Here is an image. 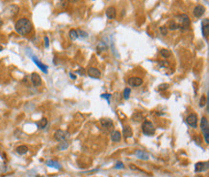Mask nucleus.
Masks as SVG:
<instances>
[{
    "label": "nucleus",
    "instance_id": "nucleus-39",
    "mask_svg": "<svg viewBox=\"0 0 209 177\" xmlns=\"http://www.w3.org/2000/svg\"><path fill=\"white\" fill-rule=\"evenodd\" d=\"M2 50H3V47H2L1 45H0V51H2Z\"/></svg>",
    "mask_w": 209,
    "mask_h": 177
},
{
    "label": "nucleus",
    "instance_id": "nucleus-13",
    "mask_svg": "<svg viewBox=\"0 0 209 177\" xmlns=\"http://www.w3.org/2000/svg\"><path fill=\"white\" fill-rule=\"evenodd\" d=\"M123 136H124V138H125V139L131 138V137L133 136V131H132V129H131V127L129 125L123 126Z\"/></svg>",
    "mask_w": 209,
    "mask_h": 177
},
{
    "label": "nucleus",
    "instance_id": "nucleus-4",
    "mask_svg": "<svg viewBox=\"0 0 209 177\" xmlns=\"http://www.w3.org/2000/svg\"><path fill=\"white\" fill-rule=\"evenodd\" d=\"M68 137H70L68 133V132L64 131V130H57L56 132H55V134H54V138L58 142L66 141V140H67Z\"/></svg>",
    "mask_w": 209,
    "mask_h": 177
},
{
    "label": "nucleus",
    "instance_id": "nucleus-34",
    "mask_svg": "<svg viewBox=\"0 0 209 177\" xmlns=\"http://www.w3.org/2000/svg\"><path fill=\"white\" fill-rule=\"evenodd\" d=\"M76 73H78L79 75H84L85 74V70H84V68H80V69L76 71Z\"/></svg>",
    "mask_w": 209,
    "mask_h": 177
},
{
    "label": "nucleus",
    "instance_id": "nucleus-27",
    "mask_svg": "<svg viewBox=\"0 0 209 177\" xmlns=\"http://www.w3.org/2000/svg\"><path fill=\"white\" fill-rule=\"evenodd\" d=\"M142 118H143V116L141 113H136L135 115H133V120L139 121V120H141Z\"/></svg>",
    "mask_w": 209,
    "mask_h": 177
},
{
    "label": "nucleus",
    "instance_id": "nucleus-40",
    "mask_svg": "<svg viewBox=\"0 0 209 177\" xmlns=\"http://www.w3.org/2000/svg\"><path fill=\"white\" fill-rule=\"evenodd\" d=\"M196 177H203V176H202V175H197Z\"/></svg>",
    "mask_w": 209,
    "mask_h": 177
},
{
    "label": "nucleus",
    "instance_id": "nucleus-25",
    "mask_svg": "<svg viewBox=\"0 0 209 177\" xmlns=\"http://www.w3.org/2000/svg\"><path fill=\"white\" fill-rule=\"evenodd\" d=\"M178 28H180V25L176 24V22H173V21L170 22V26H169V29H170V30H176V29H178Z\"/></svg>",
    "mask_w": 209,
    "mask_h": 177
},
{
    "label": "nucleus",
    "instance_id": "nucleus-11",
    "mask_svg": "<svg viewBox=\"0 0 209 177\" xmlns=\"http://www.w3.org/2000/svg\"><path fill=\"white\" fill-rule=\"evenodd\" d=\"M194 15L196 17H202L203 14L205 13V8L202 6V5H198L197 7H195V9H194Z\"/></svg>",
    "mask_w": 209,
    "mask_h": 177
},
{
    "label": "nucleus",
    "instance_id": "nucleus-16",
    "mask_svg": "<svg viewBox=\"0 0 209 177\" xmlns=\"http://www.w3.org/2000/svg\"><path fill=\"white\" fill-rule=\"evenodd\" d=\"M100 123L104 128L106 129H110L113 128V122L111 120H108V118H103V120H100Z\"/></svg>",
    "mask_w": 209,
    "mask_h": 177
},
{
    "label": "nucleus",
    "instance_id": "nucleus-15",
    "mask_svg": "<svg viewBox=\"0 0 209 177\" xmlns=\"http://www.w3.org/2000/svg\"><path fill=\"white\" fill-rule=\"evenodd\" d=\"M106 15L109 19H114L117 15V12H116V9L114 7H109L107 8L106 10Z\"/></svg>",
    "mask_w": 209,
    "mask_h": 177
},
{
    "label": "nucleus",
    "instance_id": "nucleus-9",
    "mask_svg": "<svg viewBox=\"0 0 209 177\" xmlns=\"http://www.w3.org/2000/svg\"><path fill=\"white\" fill-rule=\"evenodd\" d=\"M31 81H32V84L35 87H39L42 85V78L38 73L34 72L31 75Z\"/></svg>",
    "mask_w": 209,
    "mask_h": 177
},
{
    "label": "nucleus",
    "instance_id": "nucleus-29",
    "mask_svg": "<svg viewBox=\"0 0 209 177\" xmlns=\"http://www.w3.org/2000/svg\"><path fill=\"white\" fill-rule=\"evenodd\" d=\"M106 48H107V46H106V44H105L104 43H100L98 45H97V49H98L99 51H102V50H104Z\"/></svg>",
    "mask_w": 209,
    "mask_h": 177
},
{
    "label": "nucleus",
    "instance_id": "nucleus-23",
    "mask_svg": "<svg viewBox=\"0 0 209 177\" xmlns=\"http://www.w3.org/2000/svg\"><path fill=\"white\" fill-rule=\"evenodd\" d=\"M70 38L71 41H75V39L78 38L77 31L74 30V29H71V30L70 31Z\"/></svg>",
    "mask_w": 209,
    "mask_h": 177
},
{
    "label": "nucleus",
    "instance_id": "nucleus-17",
    "mask_svg": "<svg viewBox=\"0 0 209 177\" xmlns=\"http://www.w3.org/2000/svg\"><path fill=\"white\" fill-rule=\"evenodd\" d=\"M135 155L137 156V157L139 158V159L141 160H147L149 159V154H147V152L143 151V150H137L136 152H135Z\"/></svg>",
    "mask_w": 209,
    "mask_h": 177
},
{
    "label": "nucleus",
    "instance_id": "nucleus-36",
    "mask_svg": "<svg viewBox=\"0 0 209 177\" xmlns=\"http://www.w3.org/2000/svg\"><path fill=\"white\" fill-rule=\"evenodd\" d=\"M102 98H105V99H107V102L108 103H110V101H109V98H110V94H102Z\"/></svg>",
    "mask_w": 209,
    "mask_h": 177
},
{
    "label": "nucleus",
    "instance_id": "nucleus-35",
    "mask_svg": "<svg viewBox=\"0 0 209 177\" xmlns=\"http://www.w3.org/2000/svg\"><path fill=\"white\" fill-rule=\"evenodd\" d=\"M160 31H161V33L163 34V35H167V28L166 27H160Z\"/></svg>",
    "mask_w": 209,
    "mask_h": 177
},
{
    "label": "nucleus",
    "instance_id": "nucleus-26",
    "mask_svg": "<svg viewBox=\"0 0 209 177\" xmlns=\"http://www.w3.org/2000/svg\"><path fill=\"white\" fill-rule=\"evenodd\" d=\"M130 92H131V89L126 88L125 90H124V92H123V97H124V98L128 99L129 96H130Z\"/></svg>",
    "mask_w": 209,
    "mask_h": 177
},
{
    "label": "nucleus",
    "instance_id": "nucleus-30",
    "mask_svg": "<svg viewBox=\"0 0 209 177\" xmlns=\"http://www.w3.org/2000/svg\"><path fill=\"white\" fill-rule=\"evenodd\" d=\"M168 88H169L168 84H162V85H160L158 87V90H159V91H165V90H167Z\"/></svg>",
    "mask_w": 209,
    "mask_h": 177
},
{
    "label": "nucleus",
    "instance_id": "nucleus-32",
    "mask_svg": "<svg viewBox=\"0 0 209 177\" xmlns=\"http://www.w3.org/2000/svg\"><path fill=\"white\" fill-rule=\"evenodd\" d=\"M115 168H124V165L121 162H118L117 164H116Z\"/></svg>",
    "mask_w": 209,
    "mask_h": 177
},
{
    "label": "nucleus",
    "instance_id": "nucleus-33",
    "mask_svg": "<svg viewBox=\"0 0 209 177\" xmlns=\"http://www.w3.org/2000/svg\"><path fill=\"white\" fill-rule=\"evenodd\" d=\"M44 46H46V48L49 46V39L47 37H44Z\"/></svg>",
    "mask_w": 209,
    "mask_h": 177
},
{
    "label": "nucleus",
    "instance_id": "nucleus-31",
    "mask_svg": "<svg viewBox=\"0 0 209 177\" xmlns=\"http://www.w3.org/2000/svg\"><path fill=\"white\" fill-rule=\"evenodd\" d=\"M77 34H78V37L80 36V37H82V38H86L87 37V33L84 32V31L79 30V31H77Z\"/></svg>",
    "mask_w": 209,
    "mask_h": 177
},
{
    "label": "nucleus",
    "instance_id": "nucleus-22",
    "mask_svg": "<svg viewBox=\"0 0 209 177\" xmlns=\"http://www.w3.org/2000/svg\"><path fill=\"white\" fill-rule=\"evenodd\" d=\"M68 147V142H67V141H63V142H61L59 145H58V149L59 150H66Z\"/></svg>",
    "mask_w": 209,
    "mask_h": 177
},
{
    "label": "nucleus",
    "instance_id": "nucleus-5",
    "mask_svg": "<svg viewBox=\"0 0 209 177\" xmlns=\"http://www.w3.org/2000/svg\"><path fill=\"white\" fill-rule=\"evenodd\" d=\"M186 121L191 127L193 128L198 127V116L196 114H190L186 118Z\"/></svg>",
    "mask_w": 209,
    "mask_h": 177
},
{
    "label": "nucleus",
    "instance_id": "nucleus-14",
    "mask_svg": "<svg viewBox=\"0 0 209 177\" xmlns=\"http://www.w3.org/2000/svg\"><path fill=\"white\" fill-rule=\"evenodd\" d=\"M32 60H33V62L40 67V69L43 70L44 73H47V65H44L42 62H40V61L37 59V57H35V56H32Z\"/></svg>",
    "mask_w": 209,
    "mask_h": 177
},
{
    "label": "nucleus",
    "instance_id": "nucleus-38",
    "mask_svg": "<svg viewBox=\"0 0 209 177\" xmlns=\"http://www.w3.org/2000/svg\"><path fill=\"white\" fill-rule=\"evenodd\" d=\"M2 23H3V21H2V19H1V17H0V26L2 25Z\"/></svg>",
    "mask_w": 209,
    "mask_h": 177
},
{
    "label": "nucleus",
    "instance_id": "nucleus-41",
    "mask_svg": "<svg viewBox=\"0 0 209 177\" xmlns=\"http://www.w3.org/2000/svg\"><path fill=\"white\" fill-rule=\"evenodd\" d=\"M37 177H43V176H37Z\"/></svg>",
    "mask_w": 209,
    "mask_h": 177
},
{
    "label": "nucleus",
    "instance_id": "nucleus-8",
    "mask_svg": "<svg viewBox=\"0 0 209 177\" xmlns=\"http://www.w3.org/2000/svg\"><path fill=\"white\" fill-rule=\"evenodd\" d=\"M202 35L205 37L206 39L208 38L209 35V20L208 18H205L202 23Z\"/></svg>",
    "mask_w": 209,
    "mask_h": 177
},
{
    "label": "nucleus",
    "instance_id": "nucleus-19",
    "mask_svg": "<svg viewBox=\"0 0 209 177\" xmlns=\"http://www.w3.org/2000/svg\"><path fill=\"white\" fill-rule=\"evenodd\" d=\"M46 166H51V168H57V170H61V168H62V166H61L60 164L58 162H56V161H53V160H48V161H47Z\"/></svg>",
    "mask_w": 209,
    "mask_h": 177
},
{
    "label": "nucleus",
    "instance_id": "nucleus-2",
    "mask_svg": "<svg viewBox=\"0 0 209 177\" xmlns=\"http://www.w3.org/2000/svg\"><path fill=\"white\" fill-rule=\"evenodd\" d=\"M142 130L145 136H153L155 133V128L153 126L151 121L149 120H145L144 123L142 125Z\"/></svg>",
    "mask_w": 209,
    "mask_h": 177
},
{
    "label": "nucleus",
    "instance_id": "nucleus-7",
    "mask_svg": "<svg viewBox=\"0 0 209 177\" xmlns=\"http://www.w3.org/2000/svg\"><path fill=\"white\" fill-rule=\"evenodd\" d=\"M127 83L131 87H140L143 84V79L140 77H131L128 79Z\"/></svg>",
    "mask_w": 209,
    "mask_h": 177
},
{
    "label": "nucleus",
    "instance_id": "nucleus-24",
    "mask_svg": "<svg viewBox=\"0 0 209 177\" xmlns=\"http://www.w3.org/2000/svg\"><path fill=\"white\" fill-rule=\"evenodd\" d=\"M160 54H161V56H162L163 58H169L171 55V51H170V50H168V49H162L160 51Z\"/></svg>",
    "mask_w": 209,
    "mask_h": 177
},
{
    "label": "nucleus",
    "instance_id": "nucleus-1",
    "mask_svg": "<svg viewBox=\"0 0 209 177\" xmlns=\"http://www.w3.org/2000/svg\"><path fill=\"white\" fill-rule=\"evenodd\" d=\"M15 29L17 31V33H18L19 35L25 36L32 31L33 25L30 20L27 19V18H20V19H18L15 22Z\"/></svg>",
    "mask_w": 209,
    "mask_h": 177
},
{
    "label": "nucleus",
    "instance_id": "nucleus-28",
    "mask_svg": "<svg viewBox=\"0 0 209 177\" xmlns=\"http://www.w3.org/2000/svg\"><path fill=\"white\" fill-rule=\"evenodd\" d=\"M205 103H206V96H202V98H200V107H204Z\"/></svg>",
    "mask_w": 209,
    "mask_h": 177
},
{
    "label": "nucleus",
    "instance_id": "nucleus-12",
    "mask_svg": "<svg viewBox=\"0 0 209 177\" xmlns=\"http://www.w3.org/2000/svg\"><path fill=\"white\" fill-rule=\"evenodd\" d=\"M87 72H88L90 77H92V78H99L100 75H101L100 71L97 69V68H94V67H90Z\"/></svg>",
    "mask_w": 209,
    "mask_h": 177
},
{
    "label": "nucleus",
    "instance_id": "nucleus-6",
    "mask_svg": "<svg viewBox=\"0 0 209 177\" xmlns=\"http://www.w3.org/2000/svg\"><path fill=\"white\" fill-rule=\"evenodd\" d=\"M178 17H180L181 19H180V21H181V29L183 31L185 30H187L188 28H189V26H190V19H189V17H187L186 15H179Z\"/></svg>",
    "mask_w": 209,
    "mask_h": 177
},
{
    "label": "nucleus",
    "instance_id": "nucleus-3",
    "mask_svg": "<svg viewBox=\"0 0 209 177\" xmlns=\"http://www.w3.org/2000/svg\"><path fill=\"white\" fill-rule=\"evenodd\" d=\"M200 128H202L203 136H204L205 142L206 144H209V124H208L207 118L204 117L200 120Z\"/></svg>",
    "mask_w": 209,
    "mask_h": 177
},
{
    "label": "nucleus",
    "instance_id": "nucleus-20",
    "mask_svg": "<svg viewBox=\"0 0 209 177\" xmlns=\"http://www.w3.org/2000/svg\"><path fill=\"white\" fill-rule=\"evenodd\" d=\"M17 152L20 155H24L28 152V147L26 145H20V146L17 147Z\"/></svg>",
    "mask_w": 209,
    "mask_h": 177
},
{
    "label": "nucleus",
    "instance_id": "nucleus-10",
    "mask_svg": "<svg viewBox=\"0 0 209 177\" xmlns=\"http://www.w3.org/2000/svg\"><path fill=\"white\" fill-rule=\"evenodd\" d=\"M207 168H208V162H205V163L200 162L196 164V166H195L196 172H202V171L206 170Z\"/></svg>",
    "mask_w": 209,
    "mask_h": 177
},
{
    "label": "nucleus",
    "instance_id": "nucleus-18",
    "mask_svg": "<svg viewBox=\"0 0 209 177\" xmlns=\"http://www.w3.org/2000/svg\"><path fill=\"white\" fill-rule=\"evenodd\" d=\"M121 139V134L119 131H114L112 135H111V140L114 142H120Z\"/></svg>",
    "mask_w": 209,
    "mask_h": 177
},
{
    "label": "nucleus",
    "instance_id": "nucleus-21",
    "mask_svg": "<svg viewBox=\"0 0 209 177\" xmlns=\"http://www.w3.org/2000/svg\"><path fill=\"white\" fill-rule=\"evenodd\" d=\"M47 125V120L46 118H42L39 122H37V126L39 127V129H44L46 128Z\"/></svg>",
    "mask_w": 209,
    "mask_h": 177
},
{
    "label": "nucleus",
    "instance_id": "nucleus-37",
    "mask_svg": "<svg viewBox=\"0 0 209 177\" xmlns=\"http://www.w3.org/2000/svg\"><path fill=\"white\" fill-rule=\"evenodd\" d=\"M70 78H71V79H75V76H74V75H72V73H70Z\"/></svg>",
    "mask_w": 209,
    "mask_h": 177
}]
</instances>
